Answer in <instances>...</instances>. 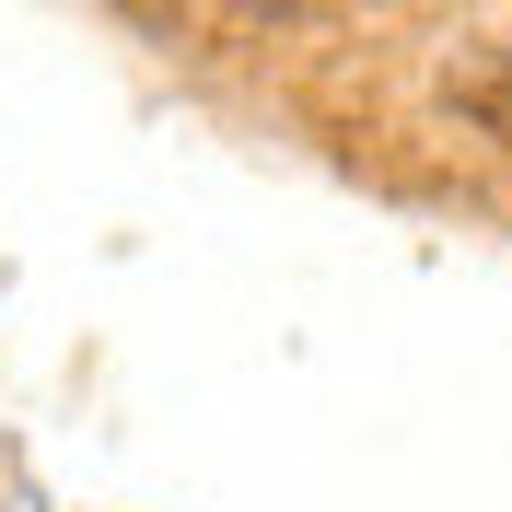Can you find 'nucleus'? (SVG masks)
<instances>
[{
	"label": "nucleus",
	"instance_id": "nucleus-1",
	"mask_svg": "<svg viewBox=\"0 0 512 512\" xmlns=\"http://www.w3.org/2000/svg\"><path fill=\"white\" fill-rule=\"evenodd\" d=\"M245 12H291V0H245Z\"/></svg>",
	"mask_w": 512,
	"mask_h": 512
}]
</instances>
